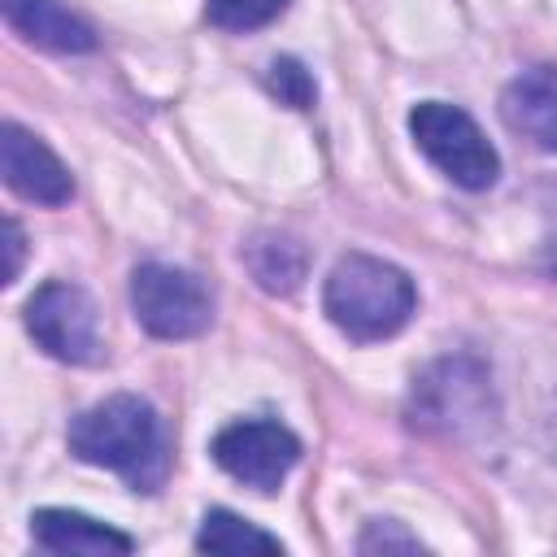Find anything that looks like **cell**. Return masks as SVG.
Listing matches in <instances>:
<instances>
[{"label":"cell","mask_w":557,"mask_h":557,"mask_svg":"<svg viewBox=\"0 0 557 557\" xmlns=\"http://www.w3.org/2000/svg\"><path fill=\"white\" fill-rule=\"evenodd\" d=\"M70 453L87 466H104L122 474L135 492H157L170 461L157 409L131 392L104 396L100 405L83 409L70 422Z\"/></svg>","instance_id":"1"},{"label":"cell","mask_w":557,"mask_h":557,"mask_svg":"<svg viewBox=\"0 0 557 557\" xmlns=\"http://www.w3.org/2000/svg\"><path fill=\"white\" fill-rule=\"evenodd\" d=\"M413 305H418L413 278L400 265L383 257H366V252L339 257L322 287L326 318L357 344L396 335L409 322Z\"/></svg>","instance_id":"2"},{"label":"cell","mask_w":557,"mask_h":557,"mask_svg":"<svg viewBox=\"0 0 557 557\" xmlns=\"http://www.w3.org/2000/svg\"><path fill=\"white\" fill-rule=\"evenodd\" d=\"M409 135L418 144V152L457 187L466 191H483L496 183L500 174V157L487 144V135L479 131V122L444 100H422L409 113Z\"/></svg>","instance_id":"3"},{"label":"cell","mask_w":557,"mask_h":557,"mask_svg":"<svg viewBox=\"0 0 557 557\" xmlns=\"http://www.w3.org/2000/svg\"><path fill=\"white\" fill-rule=\"evenodd\" d=\"M131 309L157 339H191L213 322L209 287L196 274L161 261H148L131 274Z\"/></svg>","instance_id":"4"},{"label":"cell","mask_w":557,"mask_h":557,"mask_svg":"<svg viewBox=\"0 0 557 557\" xmlns=\"http://www.w3.org/2000/svg\"><path fill=\"white\" fill-rule=\"evenodd\" d=\"M26 326L35 344L70 366H91L100 361V318L91 296L78 283H44L30 305H26Z\"/></svg>","instance_id":"5"},{"label":"cell","mask_w":557,"mask_h":557,"mask_svg":"<svg viewBox=\"0 0 557 557\" xmlns=\"http://www.w3.org/2000/svg\"><path fill=\"white\" fill-rule=\"evenodd\" d=\"M213 461L252 492H274L300 461V440L283 422L244 418L213 435Z\"/></svg>","instance_id":"6"},{"label":"cell","mask_w":557,"mask_h":557,"mask_svg":"<svg viewBox=\"0 0 557 557\" xmlns=\"http://www.w3.org/2000/svg\"><path fill=\"white\" fill-rule=\"evenodd\" d=\"M0 170H4V183L30 205L57 209L74 196V178L61 165V157L35 131H26L17 122L0 126Z\"/></svg>","instance_id":"7"},{"label":"cell","mask_w":557,"mask_h":557,"mask_svg":"<svg viewBox=\"0 0 557 557\" xmlns=\"http://www.w3.org/2000/svg\"><path fill=\"white\" fill-rule=\"evenodd\" d=\"M500 117L540 152H557V65L522 70L500 91Z\"/></svg>","instance_id":"8"},{"label":"cell","mask_w":557,"mask_h":557,"mask_svg":"<svg viewBox=\"0 0 557 557\" xmlns=\"http://www.w3.org/2000/svg\"><path fill=\"white\" fill-rule=\"evenodd\" d=\"M30 535L48 553H87V557H126L135 548L131 535L74 513V509H35L30 513Z\"/></svg>","instance_id":"9"},{"label":"cell","mask_w":557,"mask_h":557,"mask_svg":"<svg viewBox=\"0 0 557 557\" xmlns=\"http://www.w3.org/2000/svg\"><path fill=\"white\" fill-rule=\"evenodd\" d=\"M0 13L22 39H30L48 52H91L96 48L91 26L78 13H70L61 0H0Z\"/></svg>","instance_id":"10"},{"label":"cell","mask_w":557,"mask_h":557,"mask_svg":"<svg viewBox=\"0 0 557 557\" xmlns=\"http://www.w3.org/2000/svg\"><path fill=\"white\" fill-rule=\"evenodd\" d=\"M453 379H448V361L444 366H435L431 374H422V383L413 387V396H422V409H418V418L431 426V422H440V426H457V418L453 413H483V374L470 366V361H457V387H448Z\"/></svg>","instance_id":"11"},{"label":"cell","mask_w":557,"mask_h":557,"mask_svg":"<svg viewBox=\"0 0 557 557\" xmlns=\"http://www.w3.org/2000/svg\"><path fill=\"white\" fill-rule=\"evenodd\" d=\"M244 261H248L252 278L274 296L296 292L305 278V265H309L305 248L287 235H257L252 244H244Z\"/></svg>","instance_id":"12"},{"label":"cell","mask_w":557,"mask_h":557,"mask_svg":"<svg viewBox=\"0 0 557 557\" xmlns=\"http://www.w3.org/2000/svg\"><path fill=\"white\" fill-rule=\"evenodd\" d=\"M196 548L200 553H226V557H244V553H283L278 535L252 527L248 518L231 513V509H209L200 531H196Z\"/></svg>","instance_id":"13"},{"label":"cell","mask_w":557,"mask_h":557,"mask_svg":"<svg viewBox=\"0 0 557 557\" xmlns=\"http://www.w3.org/2000/svg\"><path fill=\"white\" fill-rule=\"evenodd\" d=\"M287 9V0H209L205 17L218 30H257L265 22H274Z\"/></svg>","instance_id":"14"},{"label":"cell","mask_w":557,"mask_h":557,"mask_svg":"<svg viewBox=\"0 0 557 557\" xmlns=\"http://www.w3.org/2000/svg\"><path fill=\"white\" fill-rule=\"evenodd\" d=\"M265 83H270V91H274L283 104H292V109H309L313 96H318L309 70H305L300 61H292V57H278V61L270 65V78H265Z\"/></svg>","instance_id":"15"},{"label":"cell","mask_w":557,"mask_h":557,"mask_svg":"<svg viewBox=\"0 0 557 557\" xmlns=\"http://www.w3.org/2000/svg\"><path fill=\"white\" fill-rule=\"evenodd\" d=\"M374 548H405V553H413L418 540L413 535H400L396 522H370V531L361 535V553H374Z\"/></svg>","instance_id":"16"},{"label":"cell","mask_w":557,"mask_h":557,"mask_svg":"<svg viewBox=\"0 0 557 557\" xmlns=\"http://www.w3.org/2000/svg\"><path fill=\"white\" fill-rule=\"evenodd\" d=\"M22 257H26V235L13 218H4V283L22 274Z\"/></svg>","instance_id":"17"}]
</instances>
